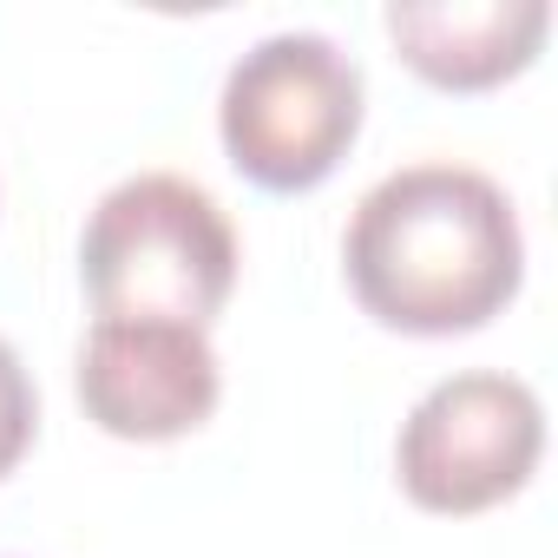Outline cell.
<instances>
[{"mask_svg": "<svg viewBox=\"0 0 558 558\" xmlns=\"http://www.w3.org/2000/svg\"><path fill=\"white\" fill-rule=\"evenodd\" d=\"M342 276L355 303L401 336H473L525 283V230L473 165L427 158L362 191L342 230Z\"/></svg>", "mask_w": 558, "mask_h": 558, "instance_id": "1", "label": "cell"}, {"mask_svg": "<svg viewBox=\"0 0 558 558\" xmlns=\"http://www.w3.org/2000/svg\"><path fill=\"white\" fill-rule=\"evenodd\" d=\"M80 283L99 323L210 329L236 290V230L204 184L178 171H138L93 204Z\"/></svg>", "mask_w": 558, "mask_h": 558, "instance_id": "2", "label": "cell"}, {"mask_svg": "<svg viewBox=\"0 0 558 558\" xmlns=\"http://www.w3.org/2000/svg\"><path fill=\"white\" fill-rule=\"evenodd\" d=\"M362 132V66L310 27L263 34L217 93V138L256 191H316Z\"/></svg>", "mask_w": 558, "mask_h": 558, "instance_id": "3", "label": "cell"}, {"mask_svg": "<svg viewBox=\"0 0 558 558\" xmlns=\"http://www.w3.org/2000/svg\"><path fill=\"white\" fill-rule=\"evenodd\" d=\"M545 453V408L519 375L466 368L434 381L395 440V480L421 512H486L512 499Z\"/></svg>", "mask_w": 558, "mask_h": 558, "instance_id": "4", "label": "cell"}, {"mask_svg": "<svg viewBox=\"0 0 558 558\" xmlns=\"http://www.w3.org/2000/svg\"><path fill=\"white\" fill-rule=\"evenodd\" d=\"M80 408L112 440H178L217 414L223 368L210 329L191 323H93L73 368Z\"/></svg>", "mask_w": 558, "mask_h": 558, "instance_id": "5", "label": "cell"}, {"mask_svg": "<svg viewBox=\"0 0 558 558\" xmlns=\"http://www.w3.org/2000/svg\"><path fill=\"white\" fill-rule=\"evenodd\" d=\"M401 60L440 93H486L545 47V0H395L381 14Z\"/></svg>", "mask_w": 558, "mask_h": 558, "instance_id": "6", "label": "cell"}, {"mask_svg": "<svg viewBox=\"0 0 558 558\" xmlns=\"http://www.w3.org/2000/svg\"><path fill=\"white\" fill-rule=\"evenodd\" d=\"M40 434V395H34V375L21 368L14 342H0V480H8L27 447Z\"/></svg>", "mask_w": 558, "mask_h": 558, "instance_id": "7", "label": "cell"}]
</instances>
